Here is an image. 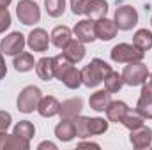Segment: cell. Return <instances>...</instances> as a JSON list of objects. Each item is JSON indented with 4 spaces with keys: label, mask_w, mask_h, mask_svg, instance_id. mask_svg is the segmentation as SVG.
<instances>
[{
    "label": "cell",
    "mask_w": 152,
    "mask_h": 150,
    "mask_svg": "<svg viewBox=\"0 0 152 150\" xmlns=\"http://www.w3.org/2000/svg\"><path fill=\"white\" fill-rule=\"evenodd\" d=\"M112 71V67L101 60V58H94L88 66H85L81 69V83L88 88H96L99 83H103L104 76Z\"/></svg>",
    "instance_id": "6da1fadb"
},
{
    "label": "cell",
    "mask_w": 152,
    "mask_h": 150,
    "mask_svg": "<svg viewBox=\"0 0 152 150\" xmlns=\"http://www.w3.org/2000/svg\"><path fill=\"white\" fill-rule=\"evenodd\" d=\"M112 60L117 64H129V62H140L145 57V51L136 48L134 44H127V42H120L112 48L110 51Z\"/></svg>",
    "instance_id": "7a4b0ae2"
},
{
    "label": "cell",
    "mask_w": 152,
    "mask_h": 150,
    "mask_svg": "<svg viewBox=\"0 0 152 150\" xmlns=\"http://www.w3.org/2000/svg\"><path fill=\"white\" fill-rule=\"evenodd\" d=\"M149 69L147 66L140 60V62H129L124 71H122V79H124V85H129V87H138V85H143L149 78Z\"/></svg>",
    "instance_id": "3957f363"
},
{
    "label": "cell",
    "mask_w": 152,
    "mask_h": 150,
    "mask_svg": "<svg viewBox=\"0 0 152 150\" xmlns=\"http://www.w3.org/2000/svg\"><path fill=\"white\" fill-rule=\"evenodd\" d=\"M41 97H42V92H41L39 87H36V85L25 87L20 92L18 101H16L18 110L21 113H32L34 110H37V104H39V101H41Z\"/></svg>",
    "instance_id": "277c9868"
},
{
    "label": "cell",
    "mask_w": 152,
    "mask_h": 150,
    "mask_svg": "<svg viewBox=\"0 0 152 150\" xmlns=\"http://www.w3.org/2000/svg\"><path fill=\"white\" fill-rule=\"evenodd\" d=\"M16 16L23 25H34L41 20V9L34 0H20L16 5Z\"/></svg>",
    "instance_id": "5b68a950"
},
{
    "label": "cell",
    "mask_w": 152,
    "mask_h": 150,
    "mask_svg": "<svg viewBox=\"0 0 152 150\" xmlns=\"http://www.w3.org/2000/svg\"><path fill=\"white\" fill-rule=\"evenodd\" d=\"M113 21L118 30H131L138 23V12L133 5H120L115 11Z\"/></svg>",
    "instance_id": "8992f818"
},
{
    "label": "cell",
    "mask_w": 152,
    "mask_h": 150,
    "mask_svg": "<svg viewBox=\"0 0 152 150\" xmlns=\"http://www.w3.org/2000/svg\"><path fill=\"white\" fill-rule=\"evenodd\" d=\"M27 41H25V36L21 32H11L9 36L0 41V51L4 55H9V57H16L18 53L23 51Z\"/></svg>",
    "instance_id": "52a82bcc"
},
{
    "label": "cell",
    "mask_w": 152,
    "mask_h": 150,
    "mask_svg": "<svg viewBox=\"0 0 152 150\" xmlns=\"http://www.w3.org/2000/svg\"><path fill=\"white\" fill-rule=\"evenodd\" d=\"M73 34L76 36L78 41H81L83 44L85 42H94L96 41V20L92 18H87V20H81L75 25V30Z\"/></svg>",
    "instance_id": "ba28073f"
},
{
    "label": "cell",
    "mask_w": 152,
    "mask_h": 150,
    "mask_svg": "<svg viewBox=\"0 0 152 150\" xmlns=\"http://www.w3.org/2000/svg\"><path fill=\"white\" fill-rule=\"evenodd\" d=\"M129 141L134 149L138 150H143V149H149L152 145V129L151 127H138V129H133L131 134H129Z\"/></svg>",
    "instance_id": "9c48e42d"
},
{
    "label": "cell",
    "mask_w": 152,
    "mask_h": 150,
    "mask_svg": "<svg viewBox=\"0 0 152 150\" xmlns=\"http://www.w3.org/2000/svg\"><path fill=\"white\" fill-rule=\"evenodd\" d=\"M27 44L32 51H37V53H44L50 46V37H48V32L44 28H34L28 39H27Z\"/></svg>",
    "instance_id": "30bf717a"
},
{
    "label": "cell",
    "mask_w": 152,
    "mask_h": 150,
    "mask_svg": "<svg viewBox=\"0 0 152 150\" xmlns=\"http://www.w3.org/2000/svg\"><path fill=\"white\" fill-rule=\"evenodd\" d=\"M136 111L143 118H152V88L147 81L142 87V94H140V99L136 104Z\"/></svg>",
    "instance_id": "8fae6325"
},
{
    "label": "cell",
    "mask_w": 152,
    "mask_h": 150,
    "mask_svg": "<svg viewBox=\"0 0 152 150\" xmlns=\"http://www.w3.org/2000/svg\"><path fill=\"white\" fill-rule=\"evenodd\" d=\"M117 25L115 21L108 20L106 16L104 18H99L96 20V37L101 39V41H112L117 36Z\"/></svg>",
    "instance_id": "7c38bea8"
},
{
    "label": "cell",
    "mask_w": 152,
    "mask_h": 150,
    "mask_svg": "<svg viewBox=\"0 0 152 150\" xmlns=\"http://www.w3.org/2000/svg\"><path fill=\"white\" fill-rule=\"evenodd\" d=\"M83 110V101L80 97H73V99H67L60 104V118H66V120H73L76 118Z\"/></svg>",
    "instance_id": "4fadbf2b"
},
{
    "label": "cell",
    "mask_w": 152,
    "mask_h": 150,
    "mask_svg": "<svg viewBox=\"0 0 152 150\" xmlns=\"http://www.w3.org/2000/svg\"><path fill=\"white\" fill-rule=\"evenodd\" d=\"M37 111L41 117H46V118H51L55 115H58L60 111V103L57 101V97L53 95H46V97H41L37 104Z\"/></svg>",
    "instance_id": "5bb4252c"
},
{
    "label": "cell",
    "mask_w": 152,
    "mask_h": 150,
    "mask_svg": "<svg viewBox=\"0 0 152 150\" xmlns=\"http://www.w3.org/2000/svg\"><path fill=\"white\" fill-rule=\"evenodd\" d=\"M55 136L60 140V141H71L76 138V127L73 120H66V118H60V122L57 124L55 127Z\"/></svg>",
    "instance_id": "9a60e30c"
},
{
    "label": "cell",
    "mask_w": 152,
    "mask_h": 150,
    "mask_svg": "<svg viewBox=\"0 0 152 150\" xmlns=\"http://www.w3.org/2000/svg\"><path fill=\"white\" fill-rule=\"evenodd\" d=\"M112 103V94L104 88V90H97L90 95L88 99V104L94 111H106L108 104Z\"/></svg>",
    "instance_id": "2e32d148"
},
{
    "label": "cell",
    "mask_w": 152,
    "mask_h": 150,
    "mask_svg": "<svg viewBox=\"0 0 152 150\" xmlns=\"http://www.w3.org/2000/svg\"><path fill=\"white\" fill-rule=\"evenodd\" d=\"M127 111H129V106L124 101H112L108 104V108H106V117H108L110 122H115V124L120 122L122 124V120H124Z\"/></svg>",
    "instance_id": "e0dca14e"
},
{
    "label": "cell",
    "mask_w": 152,
    "mask_h": 150,
    "mask_svg": "<svg viewBox=\"0 0 152 150\" xmlns=\"http://www.w3.org/2000/svg\"><path fill=\"white\" fill-rule=\"evenodd\" d=\"M64 55H66L73 64L81 62L83 57H85V46H83V42L78 41V39H71L69 44L64 48Z\"/></svg>",
    "instance_id": "ac0fdd59"
},
{
    "label": "cell",
    "mask_w": 152,
    "mask_h": 150,
    "mask_svg": "<svg viewBox=\"0 0 152 150\" xmlns=\"http://www.w3.org/2000/svg\"><path fill=\"white\" fill-rule=\"evenodd\" d=\"M51 44L55 46V48H58V50H64L67 44H69V41H71V30L67 28V27H64V25H60V27H55L53 28V32H51Z\"/></svg>",
    "instance_id": "d6986e66"
},
{
    "label": "cell",
    "mask_w": 152,
    "mask_h": 150,
    "mask_svg": "<svg viewBox=\"0 0 152 150\" xmlns=\"http://www.w3.org/2000/svg\"><path fill=\"white\" fill-rule=\"evenodd\" d=\"M106 12H108V2L106 0H90L87 9H85V16H88L92 20L104 18Z\"/></svg>",
    "instance_id": "ffe728a7"
},
{
    "label": "cell",
    "mask_w": 152,
    "mask_h": 150,
    "mask_svg": "<svg viewBox=\"0 0 152 150\" xmlns=\"http://www.w3.org/2000/svg\"><path fill=\"white\" fill-rule=\"evenodd\" d=\"M36 73L37 76L42 79V81H50L55 78V73H53V58L50 57H42L36 62Z\"/></svg>",
    "instance_id": "44dd1931"
},
{
    "label": "cell",
    "mask_w": 152,
    "mask_h": 150,
    "mask_svg": "<svg viewBox=\"0 0 152 150\" xmlns=\"http://www.w3.org/2000/svg\"><path fill=\"white\" fill-rule=\"evenodd\" d=\"M12 66H14V69L18 73H28V71H32L36 67V62H34V57L30 53H23L21 51V53H18L14 57Z\"/></svg>",
    "instance_id": "7402d4cb"
},
{
    "label": "cell",
    "mask_w": 152,
    "mask_h": 150,
    "mask_svg": "<svg viewBox=\"0 0 152 150\" xmlns=\"http://www.w3.org/2000/svg\"><path fill=\"white\" fill-rule=\"evenodd\" d=\"M71 67H73V62H71L64 53L53 57V73H55V78H57V79H62L64 74H66Z\"/></svg>",
    "instance_id": "603a6c76"
},
{
    "label": "cell",
    "mask_w": 152,
    "mask_h": 150,
    "mask_svg": "<svg viewBox=\"0 0 152 150\" xmlns=\"http://www.w3.org/2000/svg\"><path fill=\"white\" fill-rule=\"evenodd\" d=\"M108 131V122L104 118L99 117H87V134L88 136H97V134H104Z\"/></svg>",
    "instance_id": "cb8c5ba5"
},
{
    "label": "cell",
    "mask_w": 152,
    "mask_h": 150,
    "mask_svg": "<svg viewBox=\"0 0 152 150\" xmlns=\"http://www.w3.org/2000/svg\"><path fill=\"white\" fill-rule=\"evenodd\" d=\"M133 44H134L136 48L143 50V51L151 50L152 48V32L151 30H147V28H140V30H136V34L133 36Z\"/></svg>",
    "instance_id": "d4e9b609"
},
{
    "label": "cell",
    "mask_w": 152,
    "mask_h": 150,
    "mask_svg": "<svg viewBox=\"0 0 152 150\" xmlns=\"http://www.w3.org/2000/svg\"><path fill=\"white\" fill-rule=\"evenodd\" d=\"M12 134L21 136V138H25V140L30 141V140L34 138V134H36V127H34V124H32L30 120H20V122L14 125Z\"/></svg>",
    "instance_id": "484cf974"
},
{
    "label": "cell",
    "mask_w": 152,
    "mask_h": 150,
    "mask_svg": "<svg viewBox=\"0 0 152 150\" xmlns=\"http://www.w3.org/2000/svg\"><path fill=\"white\" fill-rule=\"evenodd\" d=\"M104 88L110 92V94H115V92H118L120 88H122V85H124V79H122V74H118V73H115L113 69L108 73V74L104 76Z\"/></svg>",
    "instance_id": "4316f807"
},
{
    "label": "cell",
    "mask_w": 152,
    "mask_h": 150,
    "mask_svg": "<svg viewBox=\"0 0 152 150\" xmlns=\"http://www.w3.org/2000/svg\"><path fill=\"white\" fill-rule=\"evenodd\" d=\"M60 81H62L67 88H73V90H75L80 85H83V83H81V71H78L75 66H73V67L64 74V78H62Z\"/></svg>",
    "instance_id": "83f0119b"
},
{
    "label": "cell",
    "mask_w": 152,
    "mask_h": 150,
    "mask_svg": "<svg viewBox=\"0 0 152 150\" xmlns=\"http://www.w3.org/2000/svg\"><path fill=\"white\" fill-rule=\"evenodd\" d=\"M143 122H145V118L140 115L138 111H129L126 113V117H124V120H122V125L126 127V129H129V131H133V129H138V127H142L143 125Z\"/></svg>",
    "instance_id": "f1b7e54d"
},
{
    "label": "cell",
    "mask_w": 152,
    "mask_h": 150,
    "mask_svg": "<svg viewBox=\"0 0 152 150\" xmlns=\"http://www.w3.org/2000/svg\"><path fill=\"white\" fill-rule=\"evenodd\" d=\"M28 149H30V141L21 138V136H16V134L9 136L5 145H4V150H28Z\"/></svg>",
    "instance_id": "f546056e"
},
{
    "label": "cell",
    "mask_w": 152,
    "mask_h": 150,
    "mask_svg": "<svg viewBox=\"0 0 152 150\" xmlns=\"http://www.w3.org/2000/svg\"><path fill=\"white\" fill-rule=\"evenodd\" d=\"M44 7L51 18H58L66 11V0H44Z\"/></svg>",
    "instance_id": "4dcf8cb0"
},
{
    "label": "cell",
    "mask_w": 152,
    "mask_h": 150,
    "mask_svg": "<svg viewBox=\"0 0 152 150\" xmlns=\"http://www.w3.org/2000/svg\"><path fill=\"white\" fill-rule=\"evenodd\" d=\"M73 122H75L76 127V136L78 138H88V134H87V117L78 115L76 118H73Z\"/></svg>",
    "instance_id": "1f68e13d"
},
{
    "label": "cell",
    "mask_w": 152,
    "mask_h": 150,
    "mask_svg": "<svg viewBox=\"0 0 152 150\" xmlns=\"http://www.w3.org/2000/svg\"><path fill=\"white\" fill-rule=\"evenodd\" d=\"M11 27V14L7 7H0V34H4Z\"/></svg>",
    "instance_id": "d6a6232c"
},
{
    "label": "cell",
    "mask_w": 152,
    "mask_h": 150,
    "mask_svg": "<svg viewBox=\"0 0 152 150\" xmlns=\"http://www.w3.org/2000/svg\"><path fill=\"white\" fill-rule=\"evenodd\" d=\"M90 0H71V9L76 16H85V9Z\"/></svg>",
    "instance_id": "836d02e7"
},
{
    "label": "cell",
    "mask_w": 152,
    "mask_h": 150,
    "mask_svg": "<svg viewBox=\"0 0 152 150\" xmlns=\"http://www.w3.org/2000/svg\"><path fill=\"white\" fill-rule=\"evenodd\" d=\"M11 122H12L11 113L2 111V110H0V131H7V129L11 127Z\"/></svg>",
    "instance_id": "e575fe53"
},
{
    "label": "cell",
    "mask_w": 152,
    "mask_h": 150,
    "mask_svg": "<svg viewBox=\"0 0 152 150\" xmlns=\"http://www.w3.org/2000/svg\"><path fill=\"white\" fill-rule=\"evenodd\" d=\"M7 74V66H5V60H4V53L0 51V79H4Z\"/></svg>",
    "instance_id": "d590c367"
},
{
    "label": "cell",
    "mask_w": 152,
    "mask_h": 150,
    "mask_svg": "<svg viewBox=\"0 0 152 150\" xmlns=\"http://www.w3.org/2000/svg\"><path fill=\"white\" fill-rule=\"evenodd\" d=\"M39 150H44V149H51V150H57V145L55 143H51V141H42V143H39Z\"/></svg>",
    "instance_id": "8d00e7d4"
},
{
    "label": "cell",
    "mask_w": 152,
    "mask_h": 150,
    "mask_svg": "<svg viewBox=\"0 0 152 150\" xmlns=\"http://www.w3.org/2000/svg\"><path fill=\"white\" fill-rule=\"evenodd\" d=\"M7 138H9V134H7V131H0V150H4V145H5V141H7Z\"/></svg>",
    "instance_id": "74e56055"
},
{
    "label": "cell",
    "mask_w": 152,
    "mask_h": 150,
    "mask_svg": "<svg viewBox=\"0 0 152 150\" xmlns=\"http://www.w3.org/2000/svg\"><path fill=\"white\" fill-rule=\"evenodd\" d=\"M78 147H80V149H83V147H94V149H99V145H97V143H88V141H81Z\"/></svg>",
    "instance_id": "f35d334b"
},
{
    "label": "cell",
    "mask_w": 152,
    "mask_h": 150,
    "mask_svg": "<svg viewBox=\"0 0 152 150\" xmlns=\"http://www.w3.org/2000/svg\"><path fill=\"white\" fill-rule=\"evenodd\" d=\"M11 2H12V0H0V7H9Z\"/></svg>",
    "instance_id": "ab89813d"
},
{
    "label": "cell",
    "mask_w": 152,
    "mask_h": 150,
    "mask_svg": "<svg viewBox=\"0 0 152 150\" xmlns=\"http://www.w3.org/2000/svg\"><path fill=\"white\" fill-rule=\"evenodd\" d=\"M147 83L151 85V88H152V74H149V78H147Z\"/></svg>",
    "instance_id": "60d3db41"
},
{
    "label": "cell",
    "mask_w": 152,
    "mask_h": 150,
    "mask_svg": "<svg viewBox=\"0 0 152 150\" xmlns=\"http://www.w3.org/2000/svg\"><path fill=\"white\" fill-rule=\"evenodd\" d=\"M151 25H152V18H151Z\"/></svg>",
    "instance_id": "b9f144b4"
}]
</instances>
